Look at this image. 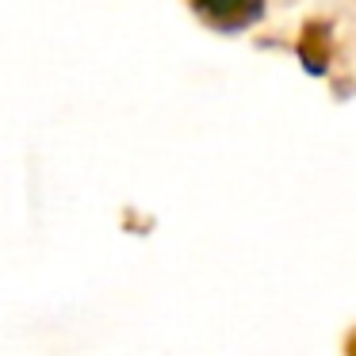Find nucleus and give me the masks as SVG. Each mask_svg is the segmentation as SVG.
<instances>
[{"label":"nucleus","instance_id":"obj_1","mask_svg":"<svg viewBox=\"0 0 356 356\" xmlns=\"http://www.w3.org/2000/svg\"><path fill=\"white\" fill-rule=\"evenodd\" d=\"M192 8L200 12V19L215 31H245L264 16V0H192Z\"/></svg>","mask_w":356,"mask_h":356},{"label":"nucleus","instance_id":"obj_2","mask_svg":"<svg viewBox=\"0 0 356 356\" xmlns=\"http://www.w3.org/2000/svg\"><path fill=\"white\" fill-rule=\"evenodd\" d=\"M299 50H302V65H310L314 73L325 70V31L322 27H310V31L302 35Z\"/></svg>","mask_w":356,"mask_h":356}]
</instances>
